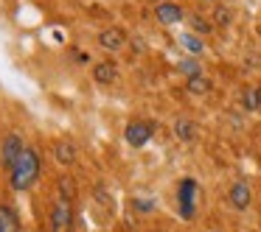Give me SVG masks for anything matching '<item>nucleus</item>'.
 <instances>
[{"label": "nucleus", "mask_w": 261, "mask_h": 232, "mask_svg": "<svg viewBox=\"0 0 261 232\" xmlns=\"http://www.w3.org/2000/svg\"><path fill=\"white\" fill-rule=\"evenodd\" d=\"M40 174H42V159H40V154H37L34 148L25 146L23 154H20V159L14 162V168L9 171V185H12L14 193H25V190H31V187L37 185Z\"/></svg>", "instance_id": "1"}, {"label": "nucleus", "mask_w": 261, "mask_h": 232, "mask_svg": "<svg viewBox=\"0 0 261 232\" xmlns=\"http://www.w3.org/2000/svg\"><path fill=\"white\" fill-rule=\"evenodd\" d=\"M51 232H73V202L57 196L51 207Z\"/></svg>", "instance_id": "2"}, {"label": "nucleus", "mask_w": 261, "mask_h": 232, "mask_svg": "<svg viewBox=\"0 0 261 232\" xmlns=\"http://www.w3.org/2000/svg\"><path fill=\"white\" fill-rule=\"evenodd\" d=\"M23 137L20 135H14V131H9L3 140H0V165L6 171H12L14 168V162L20 159V154H23Z\"/></svg>", "instance_id": "3"}, {"label": "nucleus", "mask_w": 261, "mask_h": 232, "mask_svg": "<svg viewBox=\"0 0 261 232\" xmlns=\"http://www.w3.org/2000/svg\"><path fill=\"white\" fill-rule=\"evenodd\" d=\"M194 202H197V182L194 179H182L177 187V204H180V215L191 218L194 215Z\"/></svg>", "instance_id": "4"}, {"label": "nucleus", "mask_w": 261, "mask_h": 232, "mask_svg": "<svg viewBox=\"0 0 261 232\" xmlns=\"http://www.w3.org/2000/svg\"><path fill=\"white\" fill-rule=\"evenodd\" d=\"M152 135H154V129H152V123H146V120H132V123L126 126V131H124L126 143H129L132 148L146 146V143L152 140Z\"/></svg>", "instance_id": "5"}, {"label": "nucleus", "mask_w": 261, "mask_h": 232, "mask_svg": "<svg viewBox=\"0 0 261 232\" xmlns=\"http://www.w3.org/2000/svg\"><path fill=\"white\" fill-rule=\"evenodd\" d=\"M98 45L104 48V51H121V48L126 45V31L118 28V25H113V28H104L98 31Z\"/></svg>", "instance_id": "6"}, {"label": "nucleus", "mask_w": 261, "mask_h": 232, "mask_svg": "<svg viewBox=\"0 0 261 232\" xmlns=\"http://www.w3.org/2000/svg\"><path fill=\"white\" fill-rule=\"evenodd\" d=\"M182 17H186V14H182V9L177 6V3H169V0H166V3H158V6H154V20H158L160 25H177Z\"/></svg>", "instance_id": "7"}, {"label": "nucleus", "mask_w": 261, "mask_h": 232, "mask_svg": "<svg viewBox=\"0 0 261 232\" xmlns=\"http://www.w3.org/2000/svg\"><path fill=\"white\" fill-rule=\"evenodd\" d=\"M227 198H230V207L247 210L250 202H253V190H250L247 182H236V185H230V190H227Z\"/></svg>", "instance_id": "8"}, {"label": "nucleus", "mask_w": 261, "mask_h": 232, "mask_svg": "<svg viewBox=\"0 0 261 232\" xmlns=\"http://www.w3.org/2000/svg\"><path fill=\"white\" fill-rule=\"evenodd\" d=\"M20 229H23L20 213L12 207V204L0 202V232H20Z\"/></svg>", "instance_id": "9"}, {"label": "nucleus", "mask_w": 261, "mask_h": 232, "mask_svg": "<svg viewBox=\"0 0 261 232\" xmlns=\"http://www.w3.org/2000/svg\"><path fill=\"white\" fill-rule=\"evenodd\" d=\"M93 79H96V84H113V81L118 79V64L110 62V59L96 62L93 64Z\"/></svg>", "instance_id": "10"}, {"label": "nucleus", "mask_w": 261, "mask_h": 232, "mask_svg": "<svg viewBox=\"0 0 261 232\" xmlns=\"http://www.w3.org/2000/svg\"><path fill=\"white\" fill-rule=\"evenodd\" d=\"M54 159L59 165H73L76 162V146L68 140H57L54 143Z\"/></svg>", "instance_id": "11"}, {"label": "nucleus", "mask_w": 261, "mask_h": 232, "mask_svg": "<svg viewBox=\"0 0 261 232\" xmlns=\"http://www.w3.org/2000/svg\"><path fill=\"white\" fill-rule=\"evenodd\" d=\"M174 135H177V140H182V143H191L194 137H197V123H191V120L180 118V120L174 123Z\"/></svg>", "instance_id": "12"}, {"label": "nucleus", "mask_w": 261, "mask_h": 232, "mask_svg": "<svg viewBox=\"0 0 261 232\" xmlns=\"http://www.w3.org/2000/svg\"><path fill=\"white\" fill-rule=\"evenodd\" d=\"M57 190H59V196H62V198H70V202L76 198V185H73V179H70L68 174H62L57 179Z\"/></svg>", "instance_id": "13"}, {"label": "nucleus", "mask_w": 261, "mask_h": 232, "mask_svg": "<svg viewBox=\"0 0 261 232\" xmlns=\"http://www.w3.org/2000/svg\"><path fill=\"white\" fill-rule=\"evenodd\" d=\"M180 45H182V48H186V51H191V53H197V56H199V53H202V51H205V42H202V40H199V37H197V34H182V37H180Z\"/></svg>", "instance_id": "14"}, {"label": "nucleus", "mask_w": 261, "mask_h": 232, "mask_svg": "<svg viewBox=\"0 0 261 232\" xmlns=\"http://www.w3.org/2000/svg\"><path fill=\"white\" fill-rule=\"evenodd\" d=\"M186 87H188V92H194V95H202V92L211 90V81L205 79V76H191V79L186 81Z\"/></svg>", "instance_id": "15"}, {"label": "nucleus", "mask_w": 261, "mask_h": 232, "mask_svg": "<svg viewBox=\"0 0 261 232\" xmlns=\"http://www.w3.org/2000/svg\"><path fill=\"white\" fill-rule=\"evenodd\" d=\"M242 101H244V107L253 112V109H258V87H247V90L242 92Z\"/></svg>", "instance_id": "16"}, {"label": "nucleus", "mask_w": 261, "mask_h": 232, "mask_svg": "<svg viewBox=\"0 0 261 232\" xmlns=\"http://www.w3.org/2000/svg\"><path fill=\"white\" fill-rule=\"evenodd\" d=\"M180 70L188 76V79H191V76H202V68H199L197 59H182V62H180Z\"/></svg>", "instance_id": "17"}, {"label": "nucleus", "mask_w": 261, "mask_h": 232, "mask_svg": "<svg viewBox=\"0 0 261 232\" xmlns=\"http://www.w3.org/2000/svg\"><path fill=\"white\" fill-rule=\"evenodd\" d=\"M191 28L197 31V34H211V28H214V25H211L205 17H199V14H194V17H191Z\"/></svg>", "instance_id": "18"}, {"label": "nucleus", "mask_w": 261, "mask_h": 232, "mask_svg": "<svg viewBox=\"0 0 261 232\" xmlns=\"http://www.w3.org/2000/svg\"><path fill=\"white\" fill-rule=\"evenodd\" d=\"M214 20H216V23H219V25H230V20H233V14L230 12H227V9H216V12H214Z\"/></svg>", "instance_id": "19"}, {"label": "nucleus", "mask_w": 261, "mask_h": 232, "mask_svg": "<svg viewBox=\"0 0 261 232\" xmlns=\"http://www.w3.org/2000/svg\"><path fill=\"white\" fill-rule=\"evenodd\" d=\"M132 207L141 210V213H149V210H154V202H146V198H135V202H132Z\"/></svg>", "instance_id": "20"}, {"label": "nucleus", "mask_w": 261, "mask_h": 232, "mask_svg": "<svg viewBox=\"0 0 261 232\" xmlns=\"http://www.w3.org/2000/svg\"><path fill=\"white\" fill-rule=\"evenodd\" d=\"M258 109H261V87H258Z\"/></svg>", "instance_id": "21"}, {"label": "nucleus", "mask_w": 261, "mask_h": 232, "mask_svg": "<svg viewBox=\"0 0 261 232\" xmlns=\"http://www.w3.org/2000/svg\"><path fill=\"white\" fill-rule=\"evenodd\" d=\"M152 3H154V6H158V3H166V0H152Z\"/></svg>", "instance_id": "22"}, {"label": "nucleus", "mask_w": 261, "mask_h": 232, "mask_svg": "<svg viewBox=\"0 0 261 232\" xmlns=\"http://www.w3.org/2000/svg\"><path fill=\"white\" fill-rule=\"evenodd\" d=\"M211 3H216V0H211Z\"/></svg>", "instance_id": "23"}]
</instances>
